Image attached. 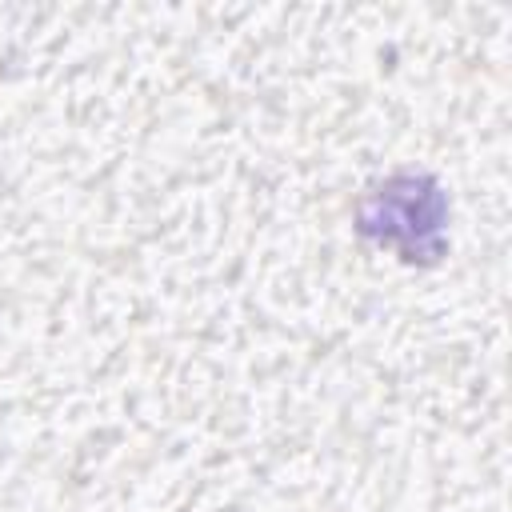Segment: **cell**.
<instances>
[{"mask_svg": "<svg viewBox=\"0 0 512 512\" xmlns=\"http://www.w3.org/2000/svg\"><path fill=\"white\" fill-rule=\"evenodd\" d=\"M444 212V192L432 176L396 172L364 192L356 228L408 264H436L444 256Z\"/></svg>", "mask_w": 512, "mask_h": 512, "instance_id": "cell-1", "label": "cell"}]
</instances>
